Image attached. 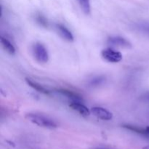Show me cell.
Returning a JSON list of instances; mask_svg holds the SVG:
<instances>
[{
  "instance_id": "6da1fadb",
  "label": "cell",
  "mask_w": 149,
  "mask_h": 149,
  "mask_svg": "<svg viewBox=\"0 0 149 149\" xmlns=\"http://www.w3.org/2000/svg\"><path fill=\"white\" fill-rule=\"evenodd\" d=\"M26 118L31 123L42 127L47 129H55L58 127V125L54 120L46 116L37 113H28Z\"/></svg>"
},
{
  "instance_id": "7a4b0ae2",
  "label": "cell",
  "mask_w": 149,
  "mask_h": 149,
  "mask_svg": "<svg viewBox=\"0 0 149 149\" xmlns=\"http://www.w3.org/2000/svg\"><path fill=\"white\" fill-rule=\"evenodd\" d=\"M33 52L38 62L41 63H46L49 61V54L47 49L42 44L36 42L33 47Z\"/></svg>"
},
{
  "instance_id": "3957f363",
  "label": "cell",
  "mask_w": 149,
  "mask_h": 149,
  "mask_svg": "<svg viewBox=\"0 0 149 149\" xmlns=\"http://www.w3.org/2000/svg\"><path fill=\"white\" fill-rule=\"evenodd\" d=\"M101 56L105 61L112 63H116L122 60V54L111 47L103 49L101 52Z\"/></svg>"
},
{
  "instance_id": "277c9868",
  "label": "cell",
  "mask_w": 149,
  "mask_h": 149,
  "mask_svg": "<svg viewBox=\"0 0 149 149\" xmlns=\"http://www.w3.org/2000/svg\"><path fill=\"white\" fill-rule=\"evenodd\" d=\"M91 113L97 119L103 121L111 120L113 118V113L108 109L100 106H95L91 109Z\"/></svg>"
},
{
  "instance_id": "5b68a950",
  "label": "cell",
  "mask_w": 149,
  "mask_h": 149,
  "mask_svg": "<svg viewBox=\"0 0 149 149\" xmlns=\"http://www.w3.org/2000/svg\"><path fill=\"white\" fill-rule=\"evenodd\" d=\"M107 44L112 47H118L130 48L132 47V44L125 38L122 36H111L108 39Z\"/></svg>"
},
{
  "instance_id": "8992f818",
  "label": "cell",
  "mask_w": 149,
  "mask_h": 149,
  "mask_svg": "<svg viewBox=\"0 0 149 149\" xmlns=\"http://www.w3.org/2000/svg\"><path fill=\"white\" fill-rule=\"evenodd\" d=\"M69 107L75 111H77L83 116H88L90 115L91 111L86 106H84L81 101H71Z\"/></svg>"
},
{
  "instance_id": "52a82bcc",
  "label": "cell",
  "mask_w": 149,
  "mask_h": 149,
  "mask_svg": "<svg viewBox=\"0 0 149 149\" xmlns=\"http://www.w3.org/2000/svg\"><path fill=\"white\" fill-rule=\"evenodd\" d=\"M56 92L61 95L64 96L66 98L71 100V101H82L83 100L82 97L80 95L68 89H57Z\"/></svg>"
},
{
  "instance_id": "ba28073f",
  "label": "cell",
  "mask_w": 149,
  "mask_h": 149,
  "mask_svg": "<svg viewBox=\"0 0 149 149\" xmlns=\"http://www.w3.org/2000/svg\"><path fill=\"white\" fill-rule=\"evenodd\" d=\"M56 29L58 31V33L60 34V36L63 38L65 40L68 41V42H73L74 39V36H73L72 33L65 27V26L62 24H56Z\"/></svg>"
},
{
  "instance_id": "9c48e42d",
  "label": "cell",
  "mask_w": 149,
  "mask_h": 149,
  "mask_svg": "<svg viewBox=\"0 0 149 149\" xmlns=\"http://www.w3.org/2000/svg\"><path fill=\"white\" fill-rule=\"evenodd\" d=\"M26 82L27 83V84L29 87H31L32 89L36 90V91L42 93V94L47 95H49L51 94V92L49 91V90H48L47 89L45 88V87H43L42 84H39V83H37L36 81H33V80L31 79L26 78Z\"/></svg>"
},
{
  "instance_id": "30bf717a",
  "label": "cell",
  "mask_w": 149,
  "mask_h": 149,
  "mask_svg": "<svg viewBox=\"0 0 149 149\" xmlns=\"http://www.w3.org/2000/svg\"><path fill=\"white\" fill-rule=\"evenodd\" d=\"M106 79L104 76H96V77H94L91 79L89 80L88 82H87V85L91 88H96V87H99L104 84V83L106 82Z\"/></svg>"
},
{
  "instance_id": "8fae6325",
  "label": "cell",
  "mask_w": 149,
  "mask_h": 149,
  "mask_svg": "<svg viewBox=\"0 0 149 149\" xmlns=\"http://www.w3.org/2000/svg\"><path fill=\"white\" fill-rule=\"evenodd\" d=\"M1 44L2 45L3 48L4 49V50L9 53L10 55H15V48L13 46V44L10 42L7 39L4 38V36H1Z\"/></svg>"
},
{
  "instance_id": "7c38bea8",
  "label": "cell",
  "mask_w": 149,
  "mask_h": 149,
  "mask_svg": "<svg viewBox=\"0 0 149 149\" xmlns=\"http://www.w3.org/2000/svg\"><path fill=\"white\" fill-rule=\"evenodd\" d=\"M122 127L124 128H125V129L128 130L135 132V133L145 135V136H149V133L148 132V131L146 130V129H143V128L139 127L133 126V125H124Z\"/></svg>"
},
{
  "instance_id": "4fadbf2b",
  "label": "cell",
  "mask_w": 149,
  "mask_h": 149,
  "mask_svg": "<svg viewBox=\"0 0 149 149\" xmlns=\"http://www.w3.org/2000/svg\"><path fill=\"white\" fill-rule=\"evenodd\" d=\"M80 7L85 14H90V0H78Z\"/></svg>"
},
{
  "instance_id": "5bb4252c",
  "label": "cell",
  "mask_w": 149,
  "mask_h": 149,
  "mask_svg": "<svg viewBox=\"0 0 149 149\" xmlns=\"http://www.w3.org/2000/svg\"><path fill=\"white\" fill-rule=\"evenodd\" d=\"M36 21L38 24L40 26L43 28H47L48 27V21L46 19L45 16L39 14L36 16Z\"/></svg>"
},
{
  "instance_id": "9a60e30c",
  "label": "cell",
  "mask_w": 149,
  "mask_h": 149,
  "mask_svg": "<svg viewBox=\"0 0 149 149\" xmlns=\"http://www.w3.org/2000/svg\"><path fill=\"white\" fill-rule=\"evenodd\" d=\"M140 29L144 33L149 34V25H143V26H140Z\"/></svg>"
},
{
  "instance_id": "2e32d148",
  "label": "cell",
  "mask_w": 149,
  "mask_h": 149,
  "mask_svg": "<svg viewBox=\"0 0 149 149\" xmlns=\"http://www.w3.org/2000/svg\"><path fill=\"white\" fill-rule=\"evenodd\" d=\"M93 149H111L110 148H108V147H104V146H97L95 148H93Z\"/></svg>"
},
{
  "instance_id": "e0dca14e",
  "label": "cell",
  "mask_w": 149,
  "mask_h": 149,
  "mask_svg": "<svg viewBox=\"0 0 149 149\" xmlns=\"http://www.w3.org/2000/svg\"><path fill=\"white\" fill-rule=\"evenodd\" d=\"M143 149H149V145L148 146H146L143 147Z\"/></svg>"
},
{
  "instance_id": "ac0fdd59",
  "label": "cell",
  "mask_w": 149,
  "mask_h": 149,
  "mask_svg": "<svg viewBox=\"0 0 149 149\" xmlns=\"http://www.w3.org/2000/svg\"><path fill=\"white\" fill-rule=\"evenodd\" d=\"M146 130H147V131H148V133H149V126H148V127H146Z\"/></svg>"
},
{
  "instance_id": "d6986e66",
  "label": "cell",
  "mask_w": 149,
  "mask_h": 149,
  "mask_svg": "<svg viewBox=\"0 0 149 149\" xmlns=\"http://www.w3.org/2000/svg\"><path fill=\"white\" fill-rule=\"evenodd\" d=\"M148 99H149V96H148Z\"/></svg>"
}]
</instances>
